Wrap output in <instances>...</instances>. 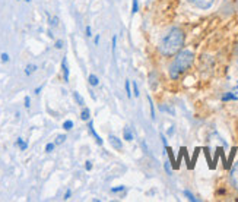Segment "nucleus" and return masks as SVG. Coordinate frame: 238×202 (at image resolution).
Here are the masks:
<instances>
[{"mask_svg": "<svg viewBox=\"0 0 238 202\" xmlns=\"http://www.w3.org/2000/svg\"><path fill=\"white\" fill-rule=\"evenodd\" d=\"M188 3H192L193 6H196V7H199V9H209L210 6L213 5V2L215 0H187Z\"/></svg>", "mask_w": 238, "mask_h": 202, "instance_id": "nucleus-3", "label": "nucleus"}, {"mask_svg": "<svg viewBox=\"0 0 238 202\" xmlns=\"http://www.w3.org/2000/svg\"><path fill=\"white\" fill-rule=\"evenodd\" d=\"M133 95H135L136 98L140 95V92H139V87H137V83L136 82H133Z\"/></svg>", "mask_w": 238, "mask_h": 202, "instance_id": "nucleus-25", "label": "nucleus"}, {"mask_svg": "<svg viewBox=\"0 0 238 202\" xmlns=\"http://www.w3.org/2000/svg\"><path fill=\"white\" fill-rule=\"evenodd\" d=\"M148 98V103H149V107H150V119L155 120V107H154V103H152V98H150V95L146 97Z\"/></svg>", "mask_w": 238, "mask_h": 202, "instance_id": "nucleus-13", "label": "nucleus"}, {"mask_svg": "<svg viewBox=\"0 0 238 202\" xmlns=\"http://www.w3.org/2000/svg\"><path fill=\"white\" fill-rule=\"evenodd\" d=\"M124 191V186H117V187H111V192L113 193H119V192Z\"/></svg>", "mask_w": 238, "mask_h": 202, "instance_id": "nucleus-27", "label": "nucleus"}, {"mask_svg": "<svg viewBox=\"0 0 238 202\" xmlns=\"http://www.w3.org/2000/svg\"><path fill=\"white\" fill-rule=\"evenodd\" d=\"M24 103H25V107H26V109H29V107H31V98H29L28 95L25 97V100H24Z\"/></svg>", "mask_w": 238, "mask_h": 202, "instance_id": "nucleus-28", "label": "nucleus"}, {"mask_svg": "<svg viewBox=\"0 0 238 202\" xmlns=\"http://www.w3.org/2000/svg\"><path fill=\"white\" fill-rule=\"evenodd\" d=\"M234 53H235V54H237V56H238V44H237V46H235V50H234Z\"/></svg>", "mask_w": 238, "mask_h": 202, "instance_id": "nucleus-38", "label": "nucleus"}, {"mask_svg": "<svg viewBox=\"0 0 238 202\" xmlns=\"http://www.w3.org/2000/svg\"><path fill=\"white\" fill-rule=\"evenodd\" d=\"M62 70H63V79H64V82H69V76H70V73H69L67 59H66V57H63V60H62Z\"/></svg>", "mask_w": 238, "mask_h": 202, "instance_id": "nucleus-7", "label": "nucleus"}, {"mask_svg": "<svg viewBox=\"0 0 238 202\" xmlns=\"http://www.w3.org/2000/svg\"><path fill=\"white\" fill-rule=\"evenodd\" d=\"M73 128V122L72 120H66L64 123H63V129L64 130H70Z\"/></svg>", "mask_w": 238, "mask_h": 202, "instance_id": "nucleus-21", "label": "nucleus"}, {"mask_svg": "<svg viewBox=\"0 0 238 202\" xmlns=\"http://www.w3.org/2000/svg\"><path fill=\"white\" fill-rule=\"evenodd\" d=\"M85 31H86V37H92V29H91V26H86V29H85Z\"/></svg>", "mask_w": 238, "mask_h": 202, "instance_id": "nucleus-33", "label": "nucleus"}, {"mask_svg": "<svg viewBox=\"0 0 238 202\" xmlns=\"http://www.w3.org/2000/svg\"><path fill=\"white\" fill-rule=\"evenodd\" d=\"M165 150H167L168 157H170V161L172 163V167H174V168H178V166H177V160L174 158V154H172V150H171L170 146H165Z\"/></svg>", "mask_w": 238, "mask_h": 202, "instance_id": "nucleus-10", "label": "nucleus"}, {"mask_svg": "<svg viewBox=\"0 0 238 202\" xmlns=\"http://www.w3.org/2000/svg\"><path fill=\"white\" fill-rule=\"evenodd\" d=\"M41 89H42V87H38V88L35 89V94H40V91H41Z\"/></svg>", "mask_w": 238, "mask_h": 202, "instance_id": "nucleus-37", "label": "nucleus"}, {"mask_svg": "<svg viewBox=\"0 0 238 202\" xmlns=\"http://www.w3.org/2000/svg\"><path fill=\"white\" fill-rule=\"evenodd\" d=\"M139 11V0H132V15H136Z\"/></svg>", "mask_w": 238, "mask_h": 202, "instance_id": "nucleus-17", "label": "nucleus"}, {"mask_svg": "<svg viewBox=\"0 0 238 202\" xmlns=\"http://www.w3.org/2000/svg\"><path fill=\"white\" fill-rule=\"evenodd\" d=\"M183 195H184V196H187V199H188V201H192V202H197V201H199V199H197V198L194 196L190 191H183Z\"/></svg>", "mask_w": 238, "mask_h": 202, "instance_id": "nucleus-15", "label": "nucleus"}, {"mask_svg": "<svg viewBox=\"0 0 238 202\" xmlns=\"http://www.w3.org/2000/svg\"><path fill=\"white\" fill-rule=\"evenodd\" d=\"M235 101L237 100V95H234L232 92H227L225 95H222V101Z\"/></svg>", "mask_w": 238, "mask_h": 202, "instance_id": "nucleus-16", "label": "nucleus"}, {"mask_svg": "<svg viewBox=\"0 0 238 202\" xmlns=\"http://www.w3.org/2000/svg\"><path fill=\"white\" fill-rule=\"evenodd\" d=\"M56 48H58V50H60V48H63V41H62V40H57V41H56Z\"/></svg>", "mask_w": 238, "mask_h": 202, "instance_id": "nucleus-32", "label": "nucleus"}, {"mask_svg": "<svg viewBox=\"0 0 238 202\" xmlns=\"http://www.w3.org/2000/svg\"><path fill=\"white\" fill-rule=\"evenodd\" d=\"M88 82H89V85H92V87H97L99 83V79H98V76L97 75H93V73H91L88 76Z\"/></svg>", "mask_w": 238, "mask_h": 202, "instance_id": "nucleus-12", "label": "nucleus"}, {"mask_svg": "<svg viewBox=\"0 0 238 202\" xmlns=\"http://www.w3.org/2000/svg\"><path fill=\"white\" fill-rule=\"evenodd\" d=\"M73 98H75V101H76L80 107H83V105H85V100H83V97L78 92V91H73Z\"/></svg>", "mask_w": 238, "mask_h": 202, "instance_id": "nucleus-11", "label": "nucleus"}, {"mask_svg": "<svg viewBox=\"0 0 238 202\" xmlns=\"http://www.w3.org/2000/svg\"><path fill=\"white\" fill-rule=\"evenodd\" d=\"M231 182H232L234 187L238 191V163H235L231 170Z\"/></svg>", "mask_w": 238, "mask_h": 202, "instance_id": "nucleus-6", "label": "nucleus"}, {"mask_svg": "<svg viewBox=\"0 0 238 202\" xmlns=\"http://www.w3.org/2000/svg\"><path fill=\"white\" fill-rule=\"evenodd\" d=\"M48 24H50L51 26H57V25H58V18H57V16L50 18V19H48Z\"/></svg>", "mask_w": 238, "mask_h": 202, "instance_id": "nucleus-23", "label": "nucleus"}, {"mask_svg": "<svg viewBox=\"0 0 238 202\" xmlns=\"http://www.w3.org/2000/svg\"><path fill=\"white\" fill-rule=\"evenodd\" d=\"M70 196H72V191H70V189H67V191H66V193H64V196H63V199H64V201H67Z\"/></svg>", "mask_w": 238, "mask_h": 202, "instance_id": "nucleus-29", "label": "nucleus"}, {"mask_svg": "<svg viewBox=\"0 0 238 202\" xmlns=\"http://www.w3.org/2000/svg\"><path fill=\"white\" fill-rule=\"evenodd\" d=\"M85 168H86V170H92V161H86V163H85Z\"/></svg>", "mask_w": 238, "mask_h": 202, "instance_id": "nucleus-30", "label": "nucleus"}, {"mask_svg": "<svg viewBox=\"0 0 238 202\" xmlns=\"http://www.w3.org/2000/svg\"><path fill=\"white\" fill-rule=\"evenodd\" d=\"M37 70V66L35 65H28L25 69V75H31V73H34Z\"/></svg>", "mask_w": 238, "mask_h": 202, "instance_id": "nucleus-20", "label": "nucleus"}, {"mask_svg": "<svg viewBox=\"0 0 238 202\" xmlns=\"http://www.w3.org/2000/svg\"><path fill=\"white\" fill-rule=\"evenodd\" d=\"M88 129H89V132H91V135H92L93 138H95L97 144H98V145H102L104 141H102V138H101V136L97 133V130H95V128H93V122H92V120H88Z\"/></svg>", "mask_w": 238, "mask_h": 202, "instance_id": "nucleus-5", "label": "nucleus"}, {"mask_svg": "<svg viewBox=\"0 0 238 202\" xmlns=\"http://www.w3.org/2000/svg\"><path fill=\"white\" fill-rule=\"evenodd\" d=\"M108 139H110V144H111V146H113L114 150H117V151L123 150V141L119 139L115 135H110Z\"/></svg>", "mask_w": 238, "mask_h": 202, "instance_id": "nucleus-4", "label": "nucleus"}, {"mask_svg": "<svg viewBox=\"0 0 238 202\" xmlns=\"http://www.w3.org/2000/svg\"><path fill=\"white\" fill-rule=\"evenodd\" d=\"M123 138H124L127 142H132V141H133V132L130 130L129 126H126L124 129H123Z\"/></svg>", "mask_w": 238, "mask_h": 202, "instance_id": "nucleus-8", "label": "nucleus"}, {"mask_svg": "<svg viewBox=\"0 0 238 202\" xmlns=\"http://www.w3.org/2000/svg\"><path fill=\"white\" fill-rule=\"evenodd\" d=\"M25 2H28V3H29V2H31V0H25Z\"/></svg>", "mask_w": 238, "mask_h": 202, "instance_id": "nucleus-39", "label": "nucleus"}, {"mask_svg": "<svg viewBox=\"0 0 238 202\" xmlns=\"http://www.w3.org/2000/svg\"><path fill=\"white\" fill-rule=\"evenodd\" d=\"M93 43H95V46H98V43H99V35H95V38H93Z\"/></svg>", "mask_w": 238, "mask_h": 202, "instance_id": "nucleus-36", "label": "nucleus"}, {"mask_svg": "<svg viewBox=\"0 0 238 202\" xmlns=\"http://www.w3.org/2000/svg\"><path fill=\"white\" fill-rule=\"evenodd\" d=\"M54 146H56V144H54V142H48V144L45 145V152H53Z\"/></svg>", "mask_w": 238, "mask_h": 202, "instance_id": "nucleus-24", "label": "nucleus"}, {"mask_svg": "<svg viewBox=\"0 0 238 202\" xmlns=\"http://www.w3.org/2000/svg\"><path fill=\"white\" fill-rule=\"evenodd\" d=\"M164 168H165V171H167V174H172V167H171V161H168L167 160L165 163H164Z\"/></svg>", "mask_w": 238, "mask_h": 202, "instance_id": "nucleus-19", "label": "nucleus"}, {"mask_svg": "<svg viewBox=\"0 0 238 202\" xmlns=\"http://www.w3.org/2000/svg\"><path fill=\"white\" fill-rule=\"evenodd\" d=\"M126 94H127V97H129V98H132V97H133V91H132V87H130V81H129V79L126 81Z\"/></svg>", "mask_w": 238, "mask_h": 202, "instance_id": "nucleus-18", "label": "nucleus"}, {"mask_svg": "<svg viewBox=\"0 0 238 202\" xmlns=\"http://www.w3.org/2000/svg\"><path fill=\"white\" fill-rule=\"evenodd\" d=\"M80 119H82L83 122H88V120L91 119V110H89L88 107H83V109H82V113H80Z\"/></svg>", "mask_w": 238, "mask_h": 202, "instance_id": "nucleus-9", "label": "nucleus"}, {"mask_svg": "<svg viewBox=\"0 0 238 202\" xmlns=\"http://www.w3.org/2000/svg\"><path fill=\"white\" fill-rule=\"evenodd\" d=\"M64 141H66V135H58L56 138V142H54V144H56V145H60V144H63Z\"/></svg>", "mask_w": 238, "mask_h": 202, "instance_id": "nucleus-22", "label": "nucleus"}, {"mask_svg": "<svg viewBox=\"0 0 238 202\" xmlns=\"http://www.w3.org/2000/svg\"><path fill=\"white\" fill-rule=\"evenodd\" d=\"M161 139H162V144H164V146H168V142H167L165 135H162V133H161Z\"/></svg>", "mask_w": 238, "mask_h": 202, "instance_id": "nucleus-34", "label": "nucleus"}, {"mask_svg": "<svg viewBox=\"0 0 238 202\" xmlns=\"http://www.w3.org/2000/svg\"><path fill=\"white\" fill-rule=\"evenodd\" d=\"M16 145L21 148V151H25L26 148H28V142H25L22 138H18V139H16Z\"/></svg>", "mask_w": 238, "mask_h": 202, "instance_id": "nucleus-14", "label": "nucleus"}, {"mask_svg": "<svg viewBox=\"0 0 238 202\" xmlns=\"http://www.w3.org/2000/svg\"><path fill=\"white\" fill-rule=\"evenodd\" d=\"M172 133H174V126H171L170 129L167 130V135H168V136H171V135H172Z\"/></svg>", "mask_w": 238, "mask_h": 202, "instance_id": "nucleus-35", "label": "nucleus"}, {"mask_svg": "<svg viewBox=\"0 0 238 202\" xmlns=\"http://www.w3.org/2000/svg\"><path fill=\"white\" fill-rule=\"evenodd\" d=\"M184 40H186V35H184L183 29H180V28H171L159 41L158 50H159V53L162 56L165 57L175 56L177 53L183 48V46H184Z\"/></svg>", "mask_w": 238, "mask_h": 202, "instance_id": "nucleus-1", "label": "nucleus"}, {"mask_svg": "<svg viewBox=\"0 0 238 202\" xmlns=\"http://www.w3.org/2000/svg\"><path fill=\"white\" fill-rule=\"evenodd\" d=\"M0 59H2V62L3 63L9 62V54H7V53H2V54H0Z\"/></svg>", "mask_w": 238, "mask_h": 202, "instance_id": "nucleus-26", "label": "nucleus"}, {"mask_svg": "<svg viewBox=\"0 0 238 202\" xmlns=\"http://www.w3.org/2000/svg\"><path fill=\"white\" fill-rule=\"evenodd\" d=\"M111 44H113V53H115V46H117V35L113 37V43H111Z\"/></svg>", "mask_w": 238, "mask_h": 202, "instance_id": "nucleus-31", "label": "nucleus"}, {"mask_svg": "<svg viewBox=\"0 0 238 202\" xmlns=\"http://www.w3.org/2000/svg\"><path fill=\"white\" fill-rule=\"evenodd\" d=\"M193 62H194V54H193L190 50H180V52L175 54L174 60L171 62L170 67H168L170 78L177 81L188 67L192 66Z\"/></svg>", "mask_w": 238, "mask_h": 202, "instance_id": "nucleus-2", "label": "nucleus"}]
</instances>
